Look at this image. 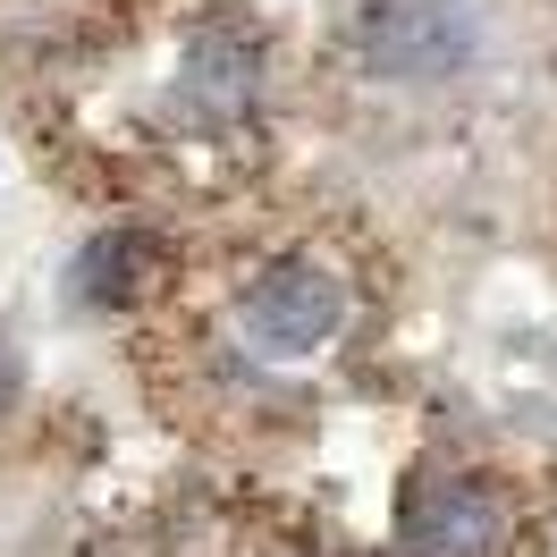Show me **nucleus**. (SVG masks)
<instances>
[{"instance_id":"obj_4","label":"nucleus","mask_w":557,"mask_h":557,"mask_svg":"<svg viewBox=\"0 0 557 557\" xmlns=\"http://www.w3.org/2000/svg\"><path fill=\"white\" fill-rule=\"evenodd\" d=\"M186 110H203V119H245V102L262 94V42L245 17H211L203 35L186 42Z\"/></svg>"},{"instance_id":"obj_3","label":"nucleus","mask_w":557,"mask_h":557,"mask_svg":"<svg viewBox=\"0 0 557 557\" xmlns=\"http://www.w3.org/2000/svg\"><path fill=\"white\" fill-rule=\"evenodd\" d=\"M397 541L414 557H498L507 541V507L465 473H431L397 498Z\"/></svg>"},{"instance_id":"obj_1","label":"nucleus","mask_w":557,"mask_h":557,"mask_svg":"<svg viewBox=\"0 0 557 557\" xmlns=\"http://www.w3.org/2000/svg\"><path fill=\"white\" fill-rule=\"evenodd\" d=\"M245 338L271 355H313L338 338V321H347V278L330 271V262H271V271L245 287Z\"/></svg>"},{"instance_id":"obj_5","label":"nucleus","mask_w":557,"mask_h":557,"mask_svg":"<svg viewBox=\"0 0 557 557\" xmlns=\"http://www.w3.org/2000/svg\"><path fill=\"white\" fill-rule=\"evenodd\" d=\"M152 278H161V245H152V237H127V228H110V237H94L85 253H76V296H85V305H102V313L144 305V296H152Z\"/></svg>"},{"instance_id":"obj_2","label":"nucleus","mask_w":557,"mask_h":557,"mask_svg":"<svg viewBox=\"0 0 557 557\" xmlns=\"http://www.w3.org/2000/svg\"><path fill=\"white\" fill-rule=\"evenodd\" d=\"M473 42V17L465 0H372L363 26H355V51L372 76H397V85H431L448 76Z\"/></svg>"}]
</instances>
